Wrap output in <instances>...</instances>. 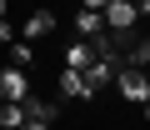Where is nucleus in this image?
Instances as JSON below:
<instances>
[{
	"label": "nucleus",
	"instance_id": "16",
	"mask_svg": "<svg viewBox=\"0 0 150 130\" xmlns=\"http://www.w3.org/2000/svg\"><path fill=\"white\" fill-rule=\"evenodd\" d=\"M0 110H5V95H0Z\"/></svg>",
	"mask_w": 150,
	"mask_h": 130
},
{
	"label": "nucleus",
	"instance_id": "15",
	"mask_svg": "<svg viewBox=\"0 0 150 130\" xmlns=\"http://www.w3.org/2000/svg\"><path fill=\"white\" fill-rule=\"evenodd\" d=\"M0 20H5V0H0Z\"/></svg>",
	"mask_w": 150,
	"mask_h": 130
},
{
	"label": "nucleus",
	"instance_id": "1",
	"mask_svg": "<svg viewBox=\"0 0 150 130\" xmlns=\"http://www.w3.org/2000/svg\"><path fill=\"white\" fill-rule=\"evenodd\" d=\"M115 90H120V100H125V105H145V100H150V75L140 70V65H120Z\"/></svg>",
	"mask_w": 150,
	"mask_h": 130
},
{
	"label": "nucleus",
	"instance_id": "13",
	"mask_svg": "<svg viewBox=\"0 0 150 130\" xmlns=\"http://www.w3.org/2000/svg\"><path fill=\"white\" fill-rule=\"evenodd\" d=\"M105 5L110 0H80V10H100V15H105Z\"/></svg>",
	"mask_w": 150,
	"mask_h": 130
},
{
	"label": "nucleus",
	"instance_id": "6",
	"mask_svg": "<svg viewBox=\"0 0 150 130\" xmlns=\"http://www.w3.org/2000/svg\"><path fill=\"white\" fill-rule=\"evenodd\" d=\"M90 65H95V45L90 40H70L65 45V65L60 70H90Z\"/></svg>",
	"mask_w": 150,
	"mask_h": 130
},
{
	"label": "nucleus",
	"instance_id": "4",
	"mask_svg": "<svg viewBox=\"0 0 150 130\" xmlns=\"http://www.w3.org/2000/svg\"><path fill=\"white\" fill-rule=\"evenodd\" d=\"M0 95L5 100H25L30 95V75L20 70V65H5V70H0Z\"/></svg>",
	"mask_w": 150,
	"mask_h": 130
},
{
	"label": "nucleus",
	"instance_id": "14",
	"mask_svg": "<svg viewBox=\"0 0 150 130\" xmlns=\"http://www.w3.org/2000/svg\"><path fill=\"white\" fill-rule=\"evenodd\" d=\"M20 130H50V125H45V120H25Z\"/></svg>",
	"mask_w": 150,
	"mask_h": 130
},
{
	"label": "nucleus",
	"instance_id": "7",
	"mask_svg": "<svg viewBox=\"0 0 150 130\" xmlns=\"http://www.w3.org/2000/svg\"><path fill=\"white\" fill-rule=\"evenodd\" d=\"M75 40H95V35H105V15L100 10H75Z\"/></svg>",
	"mask_w": 150,
	"mask_h": 130
},
{
	"label": "nucleus",
	"instance_id": "11",
	"mask_svg": "<svg viewBox=\"0 0 150 130\" xmlns=\"http://www.w3.org/2000/svg\"><path fill=\"white\" fill-rule=\"evenodd\" d=\"M10 65H20V70H25V65H35V40L20 35V40L10 45Z\"/></svg>",
	"mask_w": 150,
	"mask_h": 130
},
{
	"label": "nucleus",
	"instance_id": "3",
	"mask_svg": "<svg viewBox=\"0 0 150 130\" xmlns=\"http://www.w3.org/2000/svg\"><path fill=\"white\" fill-rule=\"evenodd\" d=\"M55 25H60V15L40 5V10H30V15H25V25H20V35H25V40H45V35H55Z\"/></svg>",
	"mask_w": 150,
	"mask_h": 130
},
{
	"label": "nucleus",
	"instance_id": "10",
	"mask_svg": "<svg viewBox=\"0 0 150 130\" xmlns=\"http://www.w3.org/2000/svg\"><path fill=\"white\" fill-rule=\"evenodd\" d=\"M125 65H140V70L150 65V35H140V40L125 45Z\"/></svg>",
	"mask_w": 150,
	"mask_h": 130
},
{
	"label": "nucleus",
	"instance_id": "2",
	"mask_svg": "<svg viewBox=\"0 0 150 130\" xmlns=\"http://www.w3.org/2000/svg\"><path fill=\"white\" fill-rule=\"evenodd\" d=\"M140 25V0H110L105 5V30L110 35H130Z\"/></svg>",
	"mask_w": 150,
	"mask_h": 130
},
{
	"label": "nucleus",
	"instance_id": "8",
	"mask_svg": "<svg viewBox=\"0 0 150 130\" xmlns=\"http://www.w3.org/2000/svg\"><path fill=\"white\" fill-rule=\"evenodd\" d=\"M25 115H30V120H45V125H55L60 105H50V100H40V95H25Z\"/></svg>",
	"mask_w": 150,
	"mask_h": 130
},
{
	"label": "nucleus",
	"instance_id": "12",
	"mask_svg": "<svg viewBox=\"0 0 150 130\" xmlns=\"http://www.w3.org/2000/svg\"><path fill=\"white\" fill-rule=\"evenodd\" d=\"M15 40H20V35H15V25H10V20H0V45H15Z\"/></svg>",
	"mask_w": 150,
	"mask_h": 130
},
{
	"label": "nucleus",
	"instance_id": "9",
	"mask_svg": "<svg viewBox=\"0 0 150 130\" xmlns=\"http://www.w3.org/2000/svg\"><path fill=\"white\" fill-rule=\"evenodd\" d=\"M30 115H25V100H5V110H0V130H20Z\"/></svg>",
	"mask_w": 150,
	"mask_h": 130
},
{
	"label": "nucleus",
	"instance_id": "5",
	"mask_svg": "<svg viewBox=\"0 0 150 130\" xmlns=\"http://www.w3.org/2000/svg\"><path fill=\"white\" fill-rule=\"evenodd\" d=\"M60 95L65 100H95V85L85 80V70H60Z\"/></svg>",
	"mask_w": 150,
	"mask_h": 130
}]
</instances>
